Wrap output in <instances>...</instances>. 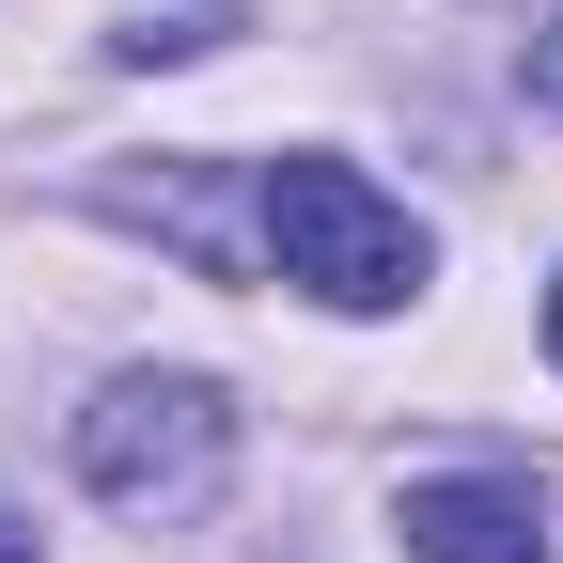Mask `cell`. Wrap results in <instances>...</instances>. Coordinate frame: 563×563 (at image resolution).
Segmentation results:
<instances>
[{"mask_svg":"<svg viewBox=\"0 0 563 563\" xmlns=\"http://www.w3.org/2000/svg\"><path fill=\"white\" fill-rule=\"evenodd\" d=\"M266 266L313 282L329 313H391L422 282V220L391 188H361L344 157H266Z\"/></svg>","mask_w":563,"mask_h":563,"instance_id":"6da1fadb","label":"cell"},{"mask_svg":"<svg viewBox=\"0 0 563 563\" xmlns=\"http://www.w3.org/2000/svg\"><path fill=\"white\" fill-rule=\"evenodd\" d=\"M220 454H235V407L203 376H110L79 407V470H95V501H125V517H188L203 485H220Z\"/></svg>","mask_w":563,"mask_h":563,"instance_id":"7a4b0ae2","label":"cell"},{"mask_svg":"<svg viewBox=\"0 0 563 563\" xmlns=\"http://www.w3.org/2000/svg\"><path fill=\"white\" fill-rule=\"evenodd\" d=\"M407 563H548V517H532V485L501 470H439V485H407Z\"/></svg>","mask_w":563,"mask_h":563,"instance_id":"3957f363","label":"cell"},{"mask_svg":"<svg viewBox=\"0 0 563 563\" xmlns=\"http://www.w3.org/2000/svg\"><path fill=\"white\" fill-rule=\"evenodd\" d=\"M251 16V0H125V32H110V63H188V47H220Z\"/></svg>","mask_w":563,"mask_h":563,"instance_id":"277c9868","label":"cell"},{"mask_svg":"<svg viewBox=\"0 0 563 563\" xmlns=\"http://www.w3.org/2000/svg\"><path fill=\"white\" fill-rule=\"evenodd\" d=\"M532 110H563V32H532Z\"/></svg>","mask_w":563,"mask_h":563,"instance_id":"5b68a950","label":"cell"},{"mask_svg":"<svg viewBox=\"0 0 563 563\" xmlns=\"http://www.w3.org/2000/svg\"><path fill=\"white\" fill-rule=\"evenodd\" d=\"M548 361H563V282H548Z\"/></svg>","mask_w":563,"mask_h":563,"instance_id":"8992f818","label":"cell"},{"mask_svg":"<svg viewBox=\"0 0 563 563\" xmlns=\"http://www.w3.org/2000/svg\"><path fill=\"white\" fill-rule=\"evenodd\" d=\"M0 563H32V532H0Z\"/></svg>","mask_w":563,"mask_h":563,"instance_id":"52a82bcc","label":"cell"}]
</instances>
